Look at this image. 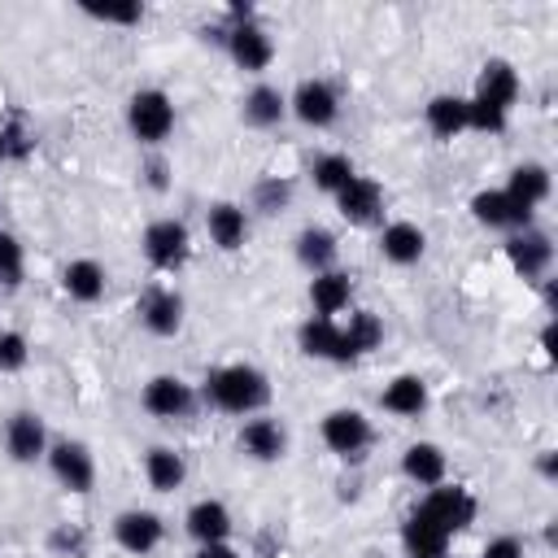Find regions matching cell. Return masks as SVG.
<instances>
[{
  "instance_id": "1",
  "label": "cell",
  "mask_w": 558,
  "mask_h": 558,
  "mask_svg": "<svg viewBox=\"0 0 558 558\" xmlns=\"http://www.w3.org/2000/svg\"><path fill=\"white\" fill-rule=\"evenodd\" d=\"M205 397L222 410V414H257L266 401H270V379L248 366V362H231V366H214L205 375Z\"/></svg>"
},
{
  "instance_id": "2",
  "label": "cell",
  "mask_w": 558,
  "mask_h": 558,
  "mask_svg": "<svg viewBox=\"0 0 558 558\" xmlns=\"http://www.w3.org/2000/svg\"><path fill=\"white\" fill-rule=\"evenodd\" d=\"M126 126L140 144H161L174 131V100L161 87H140L126 100Z\"/></svg>"
},
{
  "instance_id": "3",
  "label": "cell",
  "mask_w": 558,
  "mask_h": 558,
  "mask_svg": "<svg viewBox=\"0 0 558 558\" xmlns=\"http://www.w3.org/2000/svg\"><path fill=\"white\" fill-rule=\"evenodd\" d=\"M140 248H144V257H148L153 270H166L170 275V270H179L187 262L192 235H187V227L179 218H153L144 227V235H140Z\"/></svg>"
},
{
  "instance_id": "4",
  "label": "cell",
  "mask_w": 558,
  "mask_h": 558,
  "mask_svg": "<svg viewBox=\"0 0 558 558\" xmlns=\"http://www.w3.org/2000/svg\"><path fill=\"white\" fill-rule=\"evenodd\" d=\"M48 471L70 493H92V484H96V458L83 440H52L48 445Z\"/></svg>"
},
{
  "instance_id": "5",
  "label": "cell",
  "mask_w": 558,
  "mask_h": 558,
  "mask_svg": "<svg viewBox=\"0 0 558 558\" xmlns=\"http://www.w3.org/2000/svg\"><path fill=\"white\" fill-rule=\"evenodd\" d=\"M288 113H292L296 122L323 131V126H331V122L340 118V96H336V87H331L327 78H305V83H296V92L288 96Z\"/></svg>"
},
{
  "instance_id": "6",
  "label": "cell",
  "mask_w": 558,
  "mask_h": 558,
  "mask_svg": "<svg viewBox=\"0 0 558 558\" xmlns=\"http://www.w3.org/2000/svg\"><path fill=\"white\" fill-rule=\"evenodd\" d=\"M418 510L423 514H432L449 536L453 532H462V527H471L475 523V497L462 488V484H436V488H427V497L418 501Z\"/></svg>"
},
{
  "instance_id": "7",
  "label": "cell",
  "mask_w": 558,
  "mask_h": 558,
  "mask_svg": "<svg viewBox=\"0 0 558 558\" xmlns=\"http://www.w3.org/2000/svg\"><path fill=\"white\" fill-rule=\"evenodd\" d=\"M183 296L174 292V288H161V283H153V288H144L140 292V301H135V314H140V323H144V331H153V336H179V327H183Z\"/></svg>"
},
{
  "instance_id": "8",
  "label": "cell",
  "mask_w": 558,
  "mask_h": 558,
  "mask_svg": "<svg viewBox=\"0 0 558 558\" xmlns=\"http://www.w3.org/2000/svg\"><path fill=\"white\" fill-rule=\"evenodd\" d=\"M323 445L340 458H357L371 445V418L362 410H349V405L323 414Z\"/></svg>"
},
{
  "instance_id": "9",
  "label": "cell",
  "mask_w": 558,
  "mask_h": 558,
  "mask_svg": "<svg viewBox=\"0 0 558 558\" xmlns=\"http://www.w3.org/2000/svg\"><path fill=\"white\" fill-rule=\"evenodd\" d=\"M222 39H227L231 61H235L244 74H262V70L275 61V39H270L266 26H257V22H235Z\"/></svg>"
},
{
  "instance_id": "10",
  "label": "cell",
  "mask_w": 558,
  "mask_h": 558,
  "mask_svg": "<svg viewBox=\"0 0 558 558\" xmlns=\"http://www.w3.org/2000/svg\"><path fill=\"white\" fill-rule=\"evenodd\" d=\"M336 209H340L344 222L371 227V222L384 214V187H379L371 174H353V179L336 192Z\"/></svg>"
},
{
  "instance_id": "11",
  "label": "cell",
  "mask_w": 558,
  "mask_h": 558,
  "mask_svg": "<svg viewBox=\"0 0 558 558\" xmlns=\"http://www.w3.org/2000/svg\"><path fill=\"white\" fill-rule=\"evenodd\" d=\"M471 218H475L480 227H488V231H523V227H532V209L514 205L501 187L475 192V196H471Z\"/></svg>"
},
{
  "instance_id": "12",
  "label": "cell",
  "mask_w": 558,
  "mask_h": 558,
  "mask_svg": "<svg viewBox=\"0 0 558 558\" xmlns=\"http://www.w3.org/2000/svg\"><path fill=\"white\" fill-rule=\"evenodd\" d=\"M140 405L153 414V418H183L192 405H196V392L192 384H183L179 375H153L140 392Z\"/></svg>"
},
{
  "instance_id": "13",
  "label": "cell",
  "mask_w": 558,
  "mask_h": 558,
  "mask_svg": "<svg viewBox=\"0 0 558 558\" xmlns=\"http://www.w3.org/2000/svg\"><path fill=\"white\" fill-rule=\"evenodd\" d=\"M48 445H52L48 427H44V418L35 410H17L4 423V449H9L13 462H39V458H48Z\"/></svg>"
},
{
  "instance_id": "14",
  "label": "cell",
  "mask_w": 558,
  "mask_h": 558,
  "mask_svg": "<svg viewBox=\"0 0 558 558\" xmlns=\"http://www.w3.org/2000/svg\"><path fill=\"white\" fill-rule=\"evenodd\" d=\"M506 257H510L514 275H523V279H541V275L549 270V262H554V244H549L545 231L523 227V231H514V235L506 240Z\"/></svg>"
},
{
  "instance_id": "15",
  "label": "cell",
  "mask_w": 558,
  "mask_h": 558,
  "mask_svg": "<svg viewBox=\"0 0 558 558\" xmlns=\"http://www.w3.org/2000/svg\"><path fill=\"white\" fill-rule=\"evenodd\" d=\"M161 536H166V523H161V514H153V510H122L118 519H113V541L126 549V554H153L157 545H161Z\"/></svg>"
},
{
  "instance_id": "16",
  "label": "cell",
  "mask_w": 558,
  "mask_h": 558,
  "mask_svg": "<svg viewBox=\"0 0 558 558\" xmlns=\"http://www.w3.org/2000/svg\"><path fill=\"white\" fill-rule=\"evenodd\" d=\"M240 449L253 458V462H279L288 453V427L270 414H253L244 427H240Z\"/></svg>"
},
{
  "instance_id": "17",
  "label": "cell",
  "mask_w": 558,
  "mask_h": 558,
  "mask_svg": "<svg viewBox=\"0 0 558 558\" xmlns=\"http://www.w3.org/2000/svg\"><path fill=\"white\" fill-rule=\"evenodd\" d=\"M471 96H475V100H484V105H493V109H501V113H510V109H514V100H519V74H514V65H510V61H501V57L484 61Z\"/></svg>"
},
{
  "instance_id": "18",
  "label": "cell",
  "mask_w": 558,
  "mask_h": 558,
  "mask_svg": "<svg viewBox=\"0 0 558 558\" xmlns=\"http://www.w3.org/2000/svg\"><path fill=\"white\" fill-rule=\"evenodd\" d=\"M445 471H449V458H445V449L432 445V440H414V445L401 453V475H405L410 484H418V488L445 484Z\"/></svg>"
},
{
  "instance_id": "19",
  "label": "cell",
  "mask_w": 558,
  "mask_h": 558,
  "mask_svg": "<svg viewBox=\"0 0 558 558\" xmlns=\"http://www.w3.org/2000/svg\"><path fill=\"white\" fill-rule=\"evenodd\" d=\"M549 187H554V179H549V166H541V161H523V166H514L510 170V179H506V196L514 201V205H523V209H532L536 214V205H545L549 201Z\"/></svg>"
},
{
  "instance_id": "20",
  "label": "cell",
  "mask_w": 558,
  "mask_h": 558,
  "mask_svg": "<svg viewBox=\"0 0 558 558\" xmlns=\"http://www.w3.org/2000/svg\"><path fill=\"white\" fill-rule=\"evenodd\" d=\"M205 231H209V240H214L222 253H235V248H244V240H248V214H244L235 201H218V205H209V214H205Z\"/></svg>"
},
{
  "instance_id": "21",
  "label": "cell",
  "mask_w": 558,
  "mask_h": 558,
  "mask_svg": "<svg viewBox=\"0 0 558 558\" xmlns=\"http://www.w3.org/2000/svg\"><path fill=\"white\" fill-rule=\"evenodd\" d=\"M61 288H65L70 301L96 305V301L105 296V288H109V275H105V266H100L96 257H74V262L61 270Z\"/></svg>"
},
{
  "instance_id": "22",
  "label": "cell",
  "mask_w": 558,
  "mask_h": 558,
  "mask_svg": "<svg viewBox=\"0 0 558 558\" xmlns=\"http://www.w3.org/2000/svg\"><path fill=\"white\" fill-rule=\"evenodd\" d=\"M449 532L432 519V514H423L418 506L410 510V519L401 523V545H405V554L410 558H423V554H449Z\"/></svg>"
},
{
  "instance_id": "23",
  "label": "cell",
  "mask_w": 558,
  "mask_h": 558,
  "mask_svg": "<svg viewBox=\"0 0 558 558\" xmlns=\"http://www.w3.org/2000/svg\"><path fill=\"white\" fill-rule=\"evenodd\" d=\"M183 527H187V536H192L196 545H218V541L231 536V510H227L222 501L205 497V501H196V506L187 510Z\"/></svg>"
},
{
  "instance_id": "24",
  "label": "cell",
  "mask_w": 558,
  "mask_h": 558,
  "mask_svg": "<svg viewBox=\"0 0 558 558\" xmlns=\"http://www.w3.org/2000/svg\"><path fill=\"white\" fill-rule=\"evenodd\" d=\"M240 113H244L248 126L270 131V126H279V122L288 118V96H283L279 87H270V83H257V87H248V96L240 100Z\"/></svg>"
},
{
  "instance_id": "25",
  "label": "cell",
  "mask_w": 558,
  "mask_h": 558,
  "mask_svg": "<svg viewBox=\"0 0 558 558\" xmlns=\"http://www.w3.org/2000/svg\"><path fill=\"white\" fill-rule=\"evenodd\" d=\"M423 248H427V235H423V227H414V222H388V227L379 231V253H384V262H392V266H414V262L423 257Z\"/></svg>"
},
{
  "instance_id": "26",
  "label": "cell",
  "mask_w": 558,
  "mask_h": 558,
  "mask_svg": "<svg viewBox=\"0 0 558 558\" xmlns=\"http://www.w3.org/2000/svg\"><path fill=\"white\" fill-rule=\"evenodd\" d=\"M349 296H353V283H349V275L336 270V266L310 279V305H314L318 318H336L340 310H349Z\"/></svg>"
},
{
  "instance_id": "27",
  "label": "cell",
  "mask_w": 558,
  "mask_h": 558,
  "mask_svg": "<svg viewBox=\"0 0 558 558\" xmlns=\"http://www.w3.org/2000/svg\"><path fill=\"white\" fill-rule=\"evenodd\" d=\"M144 480H148L153 493H174V488L187 480L183 453L170 449V445H153V449L144 453Z\"/></svg>"
},
{
  "instance_id": "28",
  "label": "cell",
  "mask_w": 558,
  "mask_h": 558,
  "mask_svg": "<svg viewBox=\"0 0 558 558\" xmlns=\"http://www.w3.org/2000/svg\"><path fill=\"white\" fill-rule=\"evenodd\" d=\"M423 118H427V131L440 135V140H453L466 131V96H453V92H436L427 105H423Z\"/></svg>"
},
{
  "instance_id": "29",
  "label": "cell",
  "mask_w": 558,
  "mask_h": 558,
  "mask_svg": "<svg viewBox=\"0 0 558 558\" xmlns=\"http://www.w3.org/2000/svg\"><path fill=\"white\" fill-rule=\"evenodd\" d=\"M379 340H384V323H379V314L357 310V314H349V327H340V357H336V362L362 357V353L379 349Z\"/></svg>"
},
{
  "instance_id": "30",
  "label": "cell",
  "mask_w": 558,
  "mask_h": 558,
  "mask_svg": "<svg viewBox=\"0 0 558 558\" xmlns=\"http://www.w3.org/2000/svg\"><path fill=\"white\" fill-rule=\"evenodd\" d=\"M379 405L397 418H418L427 410V384L418 375H397L384 392H379Z\"/></svg>"
},
{
  "instance_id": "31",
  "label": "cell",
  "mask_w": 558,
  "mask_h": 558,
  "mask_svg": "<svg viewBox=\"0 0 558 558\" xmlns=\"http://www.w3.org/2000/svg\"><path fill=\"white\" fill-rule=\"evenodd\" d=\"M296 344H301L305 357H327V362H336V357H340V323L310 314V318L296 327Z\"/></svg>"
},
{
  "instance_id": "32",
  "label": "cell",
  "mask_w": 558,
  "mask_h": 558,
  "mask_svg": "<svg viewBox=\"0 0 558 558\" xmlns=\"http://www.w3.org/2000/svg\"><path fill=\"white\" fill-rule=\"evenodd\" d=\"M296 262H301L310 275L331 270V262H336V235L323 231V227H305V231L296 235Z\"/></svg>"
},
{
  "instance_id": "33",
  "label": "cell",
  "mask_w": 558,
  "mask_h": 558,
  "mask_svg": "<svg viewBox=\"0 0 558 558\" xmlns=\"http://www.w3.org/2000/svg\"><path fill=\"white\" fill-rule=\"evenodd\" d=\"M310 174H314V187H323V192H340L357 170H353V161L344 157V153H323V157H314V166H310Z\"/></svg>"
},
{
  "instance_id": "34",
  "label": "cell",
  "mask_w": 558,
  "mask_h": 558,
  "mask_svg": "<svg viewBox=\"0 0 558 558\" xmlns=\"http://www.w3.org/2000/svg\"><path fill=\"white\" fill-rule=\"evenodd\" d=\"M26 275V253H22V240L0 231V288H17Z\"/></svg>"
},
{
  "instance_id": "35",
  "label": "cell",
  "mask_w": 558,
  "mask_h": 558,
  "mask_svg": "<svg viewBox=\"0 0 558 558\" xmlns=\"http://www.w3.org/2000/svg\"><path fill=\"white\" fill-rule=\"evenodd\" d=\"M288 201H292V183L279 179V174H270V179H262V183L253 187V205H257L262 214H279Z\"/></svg>"
},
{
  "instance_id": "36",
  "label": "cell",
  "mask_w": 558,
  "mask_h": 558,
  "mask_svg": "<svg viewBox=\"0 0 558 558\" xmlns=\"http://www.w3.org/2000/svg\"><path fill=\"white\" fill-rule=\"evenodd\" d=\"M506 118H510V113H501V109H493V105H484V100L466 96V131L497 135V131H506Z\"/></svg>"
},
{
  "instance_id": "37",
  "label": "cell",
  "mask_w": 558,
  "mask_h": 558,
  "mask_svg": "<svg viewBox=\"0 0 558 558\" xmlns=\"http://www.w3.org/2000/svg\"><path fill=\"white\" fill-rule=\"evenodd\" d=\"M83 13L96 17V22H113V26H135L144 17V4H135V0H126V4H83Z\"/></svg>"
},
{
  "instance_id": "38",
  "label": "cell",
  "mask_w": 558,
  "mask_h": 558,
  "mask_svg": "<svg viewBox=\"0 0 558 558\" xmlns=\"http://www.w3.org/2000/svg\"><path fill=\"white\" fill-rule=\"evenodd\" d=\"M26 357H31L26 336H22V331H0V375L22 371V366H26Z\"/></svg>"
},
{
  "instance_id": "39",
  "label": "cell",
  "mask_w": 558,
  "mask_h": 558,
  "mask_svg": "<svg viewBox=\"0 0 558 558\" xmlns=\"http://www.w3.org/2000/svg\"><path fill=\"white\" fill-rule=\"evenodd\" d=\"M480 558H523V541L519 536H493L480 549Z\"/></svg>"
},
{
  "instance_id": "40",
  "label": "cell",
  "mask_w": 558,
  "mask_h": 558,
  "mask_svg": "<svg viewBox=\"0 0 558 558\" xmlns=\"http://www.w3.org/2000/svg\"><path fill=\"white\" fill-rule=\"evenodd\" d=\"M52 545H57V549H65L70 558H83V536H78V532H57V536H52Z\"/></svg>"
},
{
  "instance_id": "41",
  "label": "cell",
  "mask_w": 558,
  "mask_h": 558,
  "mask_svg": "<svg viewBox=\"0 0 558 558\" xmlns=\"http://www.w3.org/2000/svg\"><path fill=\"white\" fill-rule=\"evenodd\" d=\"M192 558H240V554H235L227 541H218V545H196V554H192Z\"/></svg>"
},
{
  "instance_id": "42",
  "label": "cell",
  "mask_w": 558,
  "mask_h": 558,
  "mask_svg": "<svg viewBox=\"0 0 558 558\" xmlns=\"http://www.w3.org/2000/svg\"><path fill=\"white\" fill-rule=\"evenodd\" d=\"M148 183H153L157 192L166 187V166H161V161H148Z\"/></svg>"
},
{
  "instance_id": "43",
  "label": "cell",
  "mask_w": 558,
  "mask_h": 558,
  "mask_svg": "<svg viewBox=\"0 0 558 558\" xmlns=\"http://www.w3.org/2000/svg\"><path fill=\"white\" fill-rule=\"evenodd\" d=\"M541 475H549V480L558 475V462H554V449H545V453H541Z\"/></svg>"
},
{
  "instance_id": "44",
  "label": "cell",
  "mask_w": 558,
  "mask_h": 558,
  "mask_svg": "<svg viewBox=\"0 0 558 558\" xmlns=\"http://www.w3.org/2000/svg\"><path fill=\"white\" fill-rule=\"evenodd\" d=\"M9 157V144H4V131H0V161Z\"/></svg>"
},
{
  "instance_id": "45",
  "label": "cell",
  "mask_w": 558,
  "mask_h": 558,
  "mask_svg": "<svg viewBox=\"0 0 558 558\" xmlns=\"http://www.w3.org/2000/svg\"><path fill=\"white\" fill-rule=\"evenodd\" d=\"M423 558H449V554H423Z\"/></svg>"
}]
</instances>
